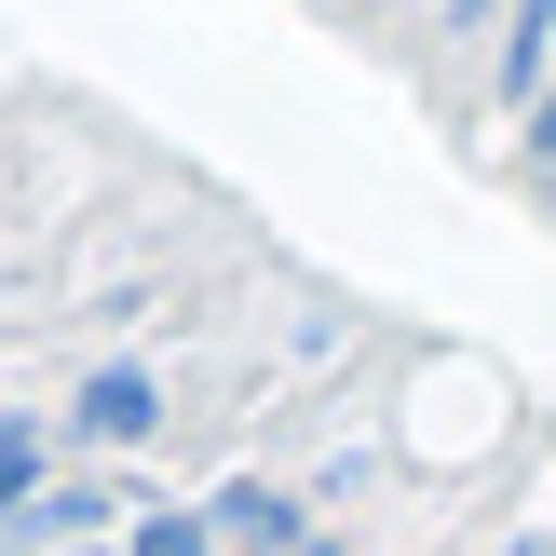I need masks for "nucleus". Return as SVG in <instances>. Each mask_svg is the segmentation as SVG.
I'll use <instances>...</instances> for the list:
<instances>
[{
  "instance_id": "1",
  "label": "nucleus",
  "mask_w": 556,
  "mask_h": 556,
  "mask_svg": "<svg viewBox=\"0 0 556 556\" xmlns=\"http://www.w3.org/2000/svg\"><path fill=\"white\" fill-rule=\"evenodd\" d=\"M204 530H217V556H299L313 543V503L271 489V476H231V489H204Z\"/></svg>"
},
{
  "instance_id": "2",
  "label": "nucleus",
  "mask_w": 556,
  "mask_h": 556,
  "mask_svg": "<svg viewBox=\"0 0 556 556\" xmlns=\"http://www.w3.org/2000/svg\"><path fill=\"white\" fill-rule=\"evenodd\" d=\"M150 421H163V380H150V367H96V380L68 394V434H81V448H136Z\"/></svg>"
},
{
  "instance_id": "3",
  "label": "nucleus",
  "mask_w": 556,
  "mask_h": 556,
  "mask_svg": "<svg viewBox=\"0 0 556 556\" xmlns=\"http://www.w3.org/2000/svg\"><path fill=\"white\" fill-rule=\"evenodd\" d=\"M123 556H217V530H204V503H136Z\"/></svg>"
},
{
  "instance_id": "4",
  "label": "nucleus",
  "mask_w": 556,
  "mask_h": 556,
  "mask_svg": "<svg viewBox=\"0 0 556 556\" xmlns=\"http://www.w3.org/2000/svg\"><path fill=\"white\" fill-rule=\"evenodd\" d=\"M41 489V421H0V516Z\"/></svg>"
}]
</instances>
